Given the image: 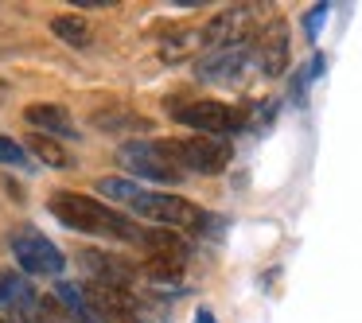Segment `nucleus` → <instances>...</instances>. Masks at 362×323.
Returning <instances> with one entry per match:
<instances>
[{"instance_id":"f257e3e1","label":"nucleus","mask_w":362,"mask_h":323,"mask_svg":"<svg viewBox=\"0 0 362 323\" xmlns=\"http://www.w3.org/2000/svg\"><path fill=\"white\" fill-rule=\"evenodd\" d=\"M47 211L74 234H98V237H117V242H141V226L129 214L113 211L110 203L82 191H55L47 199Z\"/></svg>"},{"instance_id":"f03ea898","label":"nucleus","mask_w":362,"mask_h":323,"mask_svg":"<svg viewBox=\"0 0 362 323\" xmlns=\"http://www.w3.org/2000/svg\"><path fill=\"white\" fill-rule=\"evenodd\" d=\"M129 211L148 218V222H160V226H168V230H199V234H203L206 222H211V214H206L203 206L187 203V199H180V195H160V191H141Z\"/></svg>"},{"instance_id":"7ed1b4c3","label":"nucleus","mask_w":362,"mask_h":323,"mask_svg":"<svg viewBox=\"0 0 362 323\" xmlns=\"http://www.w3.org/2000/svg\"><path fill=\"white\" fill-rule=\"evenodd\" d=\"M8 245H12V257L24 273L32 276H59L66 269V257L51 237H43L35 226H16L8 234Z\"/></svg>"},{"instance_id":"20e7f679","label":"nucleus","mask_w":362,"mask_h":323,"mask_svg":"<svg viewBox=\"0 0 362 323\" xmlns=\"http://www.w3.org/2000/svg\"><path fill=\"white\" fill-rule=\"evenodd\" d=\"M121 164H125L129 172L152 180V183H180L183 180L168 141H129V144H121Z\"/></svg>"},{"instance_id":"39448f33","label":"nucleus","mask_w":362,"mask_h":323,"mask_svg":"<svg viewBox=\"0 0 362 323\" xmlns=\"http://www.w3.org/2000/svg\"><path fill=\"white\" fill-rule=\"evenodd\" d=\"M168 113H172L180 125L195 129L199 136H218V141H226V136H234L238 129H242V117H238V110H230L226 102H187V105H168Z\"/></svg>"},{"instance_id":"423d86ee","label":"nucleus","mask_w":362,"mask_h":323,"mask_svg":"<svg viewBox=\"0 0 362 323\" xmlns=\"http://www.w3.org/2000/svg\"><path fill=\"white\" fill-rule=\"evenodd\" d=\"M180 172H199V175H222L230 164V141L218 136H187V141H168Z\"/></svg>"},{"instance_id":"0eeeda50","label":"nucleus","mask_w":362,"mask_h":323,"mask_svg":"<svg viewBox=\"0 0 362 323\" xmlns=\"http://www.w3.org/2000/svg\"><path fill=\"white\" fill-rule=\"evenodd\" d=\"M90 312L102 323H141V304H136L133 288L125 284H102V281H86L82 288Z\"/></svg>"},{"instance_id":"6e6552de","label":"nucleus","mask_w":362,"mask_h":323,"mask_svg":"<svg viewBox=\"0 0 362 323\" xmlns=\"http://www.w3.org/2000/svg\"><path fill=\"white\" fill-rule=\"evenodd\" d=\"M253 55H257V66L265 78L284 74V66H288V24L284 20H269L257 32V40H253Z\"/></svg>"},{"instance_id":"1a4fd4ad","label":"nucleus","mask_w":362,"mask_h":323,"mask_svg":"<svg viewBox=\"0 0 362 323\" xmlns=\"http://www.w3.org/2000/svg\"><path fill=\"white\" fill-rule=\"evenodd\" d=\"M253 51V40H242V43H230V47H218L199 63V78L203 82H238L245 59Z\"/></svg>"},{"instance_id":"9d476101","label":"nucleus","mask_w":362,"mask_h":323,"mask_svg":"<svg viewBox=\"0 0 362 323\" xmlns=\"http://www.w3.org/2000/svg\"><path fill=\"white\" fill-rule=\"evenodd\" d=\"M24 121L32 129H40L43 136H55V141H78V129H74L71 113L63 110V105H51V102H32L24 110Z\"/></svg>"},{"instance_id":"9b49d317","label":"nucleus","mask_w":362,"mask_h":323,"mask_svg":"<svg viewBox=\"0 0 362 323\" xmlns=\"http://www.w3.org/2000/svg\"><path fill=\"white\" fill-rule=\"evenodd\" d=\"M82 269L90 273V281H102V284H125L129 288V276H133V269L121 265V261H113L110 253H98V249H82Z\"/></svg>"},{"instance_id":"f8f14e48","label":"nucleus","mask_w":362,"mask_h":323,"mask_svg":"<svg viewBox=\"0 0 362 323\" xmlns=\"http://www.w3.org/2000/svg\"><path fill=\"white\" fill-rule=\"evenodd\" d=\"M35 304V292L28 288V281L12 269H0V307H12L16 315H24Z\"/></svg>"},{"instance_id":"ddd939ff","label":"nucleus","mask_w":362,"mask_h":323,"mask_svg":"<svg viewBox=\"0 0 362 323\" xmlns=\"http://www.w3.org/2000/svg\"><path fill=\"white\" fill-rule=\"evenodd\" d=\"M141 249L148 253H172V257H187V242L180 237V230H168V226H152V230H141Z\"/></svg>"},{"instance_id":"4468645a","label":"nucleus","mask_w":362,"mask_h":323,"mask_svg":"<svg viewBox=\"0 0 362 323\" xmlns=\"http://www.w3.org/2000/svg\"><path fill=\"white\" fill-rule=\"evenodd\" d=\"M183 265H187V257H172V253H148V261H144V276L156 284H175L183 276Z\"/></svg>"},{"instance_id":"2eb2a0df","label":"nucleus","mask_w":362,"mask_h":323,"mask_svg":"<svg viewBox=\"0 0 362 323\" xmlns=\"http://www.w3.org/2000/svg\"><path fill=\"white\" fill-rule=\"evenodd\" d=\"M94 191L98 195H105L110 203H117V206H133L136 203V195H141V183H133V180H121V175H102V180L94 183Z\"/></svg>"},{"instance_id":"dca6fc26","label":"nucleus","mask_w":362,"mask_h":323,"mask_svg":"<svg viewBox=\"0 0 362 323\" xmlns=\"http://www.w3.org/2000/svg\"><path fill=\"white\" fill-rule=\"evenodd\" d=\"M51 32H55L66 47H74V51H86L90 47V24L82 16H55V20H51Z\"/></svg>"},{"instance_id":"f3484780","label":"nucleus","mask_w":362,"mask_h":323,"mask_svg":"<svg viewBox=\"0 0 362 323\" xmlns=\"http://www.w3.org/2000/svg\"><path fill=\"white\" fill-rule=\"evenodd\" d=\"M90 125L102 129V133H121V129H148V121L129 113V110H121V105H113V110H98L94 117H90Z\"/></svg>"},{"instance_id":"a211bd4d","label":"nucleus","mask_w":362,"mask_h":323,"mask_svg":"<svg viewBox=\"0 0 362 323\" xmlns=\"http://www.w3.org/2000/svg\"><path fill=\"white\" fill-rule=\"evenodd\" d=\"M28 148H32L35 156H40L43 164H47V168H74L71 152H66L63 144L55 141V136H43V133H32V136H28Z\"/></svg>"},{"instance_id":"6ab92c4d","label":"nucleus","mask_w":362,"mask_h":323,"mask_svg":"<svg viewBox=\"0 0 362 323\" xmlns=\"http://www.w3.org/2000/svg\"><path fill=\"white\" fill-rule=\"evenodd\" d=\"M0 164L24 168V164H28V148H24V144H16L12 136H0Z\"/></svg>"},{"instance_id":"aec40b11","label":"nucleus","mask_w":362,"mask_h":323,"mask_svg":"<svg viewBox=\"0 0 362 323\" xmlns=\"http://www.w3.org/2000/svg\"><path fill=\"white\" fill-rule=\"evenodd\" d=\"M71 8H113V0H71Z\"/></svg>"},{"instance_id":"412c9836","label":"nucleus","mask_w":362,"mask_h":323,"mask_svg":"<svg viewBox=\"0 0 362 323\" xmlns=\"http://www.w3.org/2000/svg\"><path fill=\"white\" fill-rule=\"evenodd\" d=\"M323 12H327V4H315V12H312V16H308V28H312V32H315V28H320Z\"/></svg>"},{"instance_id":"4be33fe9","label":"nucleus","mask_w":362,"mask_h":323,"mask_svg":"<svg viewBox=\"0 0 362 323\" xmlns=\"http://www.w3.org/2000/svg\"><path fill=\"white\" fill-rule=\"evenodd\" d=\"M195 323H218V319H214L211 307H199V312H195Z\"/></svg>"},{"instance_id":"5701e85b","label":"nucleus","mask_w":362,"mask_h":323,"mask_svg":"<svg viewBox=\"0 0 362 323\" xmlns=\"http://www.w3.org/2000/svg\"><path fill=\"white\" fill-rule=\"evenodd\" d=\"M0 323H8V319H0Z\"/></svg>"}]
</instances>
